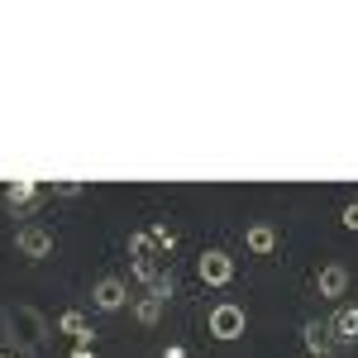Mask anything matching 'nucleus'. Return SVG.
Instances as JSON below:
<instances>
[{"mask_svg":"<svg viewBox=\"0 0 358 358\" xmlns=\"http://www.w3.org/2000/svg\"><path fill=\"white\" fill-rule=\"evenodd\" d=\"M177 248V234L167 229V224H148V229H134L129 234V258H167Z\"/></svg>","mask_w":358,"mask_h":358,"instance_id":"f257e3e1","label":"nucleus"},{"mask_svg":"<svg viewBox=\"0 0 358 358\" xmlns=\"http://www.w3.org/2000/svg\"><path fill=\"white\" fill-rule=\"evenodd\" d=\"M206 325H210L215 339L229 344V339H239V334L248 330V315H244V306H239V301H220V306H210V320H206Z\"/></svg>","mask_w":358,"mask_h":358,"instance_id":"f03ea898","label":"nucleus"},{"mask_svg":"<svg viewBox=\"0 0 358 358\" xmlns=\"http://www.w3.org/2000/svg\"><path fill=\"white\" fill-rule=\"evenodd\" d=\"M15 248L24 253V258H53V229L48 224H38V220H29V224H20L15 229Z\"/></svg>","mask_w":358,"mask_h":358,"instance_id":"7ed1b4c3","label":"nucleus"},{"mask_svg":"<svg viewBox=\"0 0 358 358\" xmlns=\"http://www.w3.org/2000/svg\"><path fill=\"white\" fill-rule=\"evenodd\" d=\"M172 292H177V287H172V277H158V282L143 292V301L134 306L138 325H158V320H163V306L172 301Z\"/></svg>","mask_w":358,"mask_h":358,"instance_id":"20e7f679","label":"nucleus"},{"mask_svg":"<svg viewBox=\"0 0 358 358\" xmlns=\"http://www.w3.org/2000/svg\"><path fill=\"white\" fill-rule=\"evenodd\" d=\"M196 277L210 282V287H229V282H234V258H229L224 248H206L201 263H196Z\"/></svg>","mask_w":358,"mask_h":358,"instance_id":"39448f33","label":"nucleus"},{"mask_svg":"<svg viewBox=\"0 0 358 358\" xmlns=\"http://www.w3.org/2000/svg\"><path fill=\"white\" fill-rule=\"evenodd\" d=\"M91 296H96V310H120V306L129 301V282L124 277H101Z\"/></svg>","mask_w":358,"mask_h":358,"instance_id":"423d86ee","label":"nucleus"},{"mask_svg":"<svg viewBox=\"0 0 358 358\" xmlns=\"http://www.w3.org/2000/svg\"><path fill=\"white\" fill-rule=\"evenodd\" d=\"M315 292H320V296H344V292H349V268H344V263H325V268H320V273H315Z\"/></svg>","mask_w":358,"mask_h":358,"instance_id":"0eeeda50","label":"nucleus"},{"mask_svg":"<svg viewBox=\"0 0 358 358\" xmlns=\"http://www.w3.org/2000/svg\"><path fill=\"white\" fill-rule=\"evenodd\" d=\"M334 344H358V306H339L330 320Z\"/></svg>","mask_w":358,"mask_h":358,"instance_id":"6e6552de","label":"nucleus"},{"mask_svg":"<svg viewBox=\"0 0 358 358\" xmlns=\"http://www.w3.org/2000/svg\"><path fill=\"white\" fill-rule=\"evenodd\" d=\"M57 330L72 334L77 344H96V334H91V320H86L82 310H62V315H57Z\"/></svg>","mask_w":358,"mask_h":358,"instance_id":"1a4fd4ad","label":"nucleus"},{"mask_svg":"<svg viewBox=\"0 0 358 358\" xmlns=\"http://www.w3.org/2000/svg\"><path fill=\"white\" fill-rule=\"evenodd\" d=\"M301 334H306V349H310V358H325V354H330V344H334L330 325H320V320H306Z\"/></svg>","mask_w":358,"mask_h":358,"instance_id":"9d476101","label":"nucleus"},{"mask_svg":"<svg viewBox=\"0 0 358 358\" xmlns=\"http://www.w3.org/2000/svg\"><path fill=\"white\" fill-rule=\"evenodd\" d=\"M5 201H10V206H34V201H38V177H15V182H5Z\"/></svg>","mask_w":358,"mask_h":358,"instance_id":"9b49d317","label":"nucleus"},{"mask_svg":"<svg viewBox=\"0 0 358 358\" xmlns=\"http://www.w3.org/2000/svg\"><path fill=\"white\" fill-rule=\"evenodd\" d=\"M244 244L253 248V253H273V248H277V229H273L268 220L248 224V229H244Z\"/></svg>","mask_w":358,"mask_h":358,"instance_id":"f8f14e48","label":"nucleus"},{"mask_svg":"<svg viewBox=\"0 0 358 358\" xmlns=\"http://www.w3.org/2000/svg\"><path fill=\"white\" fill-rule=\"evenodd\" d=\"M86 187L82 182H77V177H62V182H53V196H67V201H72V196H82Z\"/></svg>","mask_w":358,"mask_h":358,"instance_id":"ddd939ff","label":"nucleus"},{"mask_svg":"<svg viewBox=\"0 0 358 358\" xmlns=\"http://www.w3.org/2000/svg\"><path fill=\"white\" fill-rule=\"evenodd\" d=\"M339 220H344V229H358V201H349V206L339 210Z\"/></svg>","mask_w":358,"mask_h":358,"instance_id":"4468645a","label":"nucleus"},{"mask_svg":"<svg viewBox=\"0 0 358 358\" xmlns=\"http://www.w3.org/2000/svg\"><path fill=\"white\" fill-rule=\"evenodd\" d=\"M72 358H96V344H77V349H72Z\"/></svg>","mask_w":358,"mask_h":358,"instance_id":"2eb2a0df","label":"nucleus"},{"mask_svg":"<svg viewBox=\"0 0 358 358\" xmlns=\"http://www.w3.org/2000/svg\"><path fill=\"white\" fill-rule=\"evenodd\" d=\"M163 358H187V349H182V344H167V349H163Z\"/></svg>","mask_w":358,"mask_h":358,"instance_id":"dca6fc26","label":"nucleus"},{"mask_svg":"<svg viewBox=\"0 0 358 358\" xmlns=\"http://www.w3.org/2000/svg\"><path fill=\"white\" fill-rule=\"evenodd\" d=\"M0 358H15V354H0Z\"/></svg>","mask_w":358,"mask_h":358,"instance_id":"f3484780","label":"nucleus"}]
</instances>
